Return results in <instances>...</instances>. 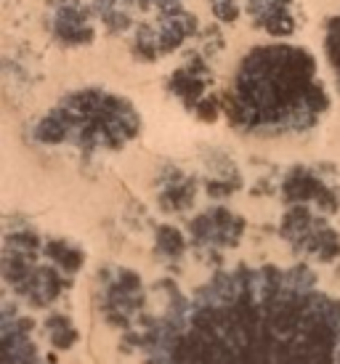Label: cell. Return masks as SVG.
Here are the masks:
<instances>
[{"label": "cell", "instance_id": "6da1fadb", "mask_svg": "<svg viewBox=\"0 0 340 364\" xmlns=\"http://www.w3.org/2000/svg\"><path fill=\"white\" fill-rule=\"evenodd\" d=\"M340 304L306 269L240 266L179 298L147 364H335Z\"/></svg>", "mask_w": 340, "mask_h": 364}, {"label": "cell", "instance_id": "5bb4252c", "mask_svg": "<svg viewBox=\"0 0 340 364\" xmlns=\"http://www.w3.org/2000/svg\"><path fill=\"white\" fill-rule=\"evenodd\" d=\"M211 9L221 21H237V14H240L237 0H211Z\"/></svg>", "mask_w": 340, "mask_h": 364}, {"label": "cell", "instance_id": "3957f363", "mask_svg": "<svg viewBox=\"0 0 340 364\" xmlns=\"http://www.w3.org/2000/svg\"><path fill=\"white\" fill-rule=\"evenodd\" d=\"M141 131L136 107L101 88L64 96L38 122L35 139L43 144H72L80 149H120Z\"/></svg>", "mask_w": 340, "mask_h": 364}, {"label": "cell", "instance_id": "9c48e42d", "mask_svg": "<svg viewBox=\"0 0 340 364\" xmlns=\"http://www.w3.org/2000/svg\"><path fill=\"white\" fill-rule=\"evenodd\" d=\"M213 80V70L211 64L202 59V56H191L186 64H181L179 70L168 77V88L170 93L184 102L189 109H197L200 102L208 99V88H211Z\"/></svg>", "mask_w": 340, "mask_h": 364}, {"label": "cell", "instance_id": "5b68a950", "mask_svg": "<svg viewBox=\"0 0 340 364\" xmlns=\"http://www.w3.org/2000/svg\"><path fill=\"white\" fill-rule=\"evenodd\" d=\"M282 237L295 247V253H303L314 261L330 263L340 255V237L330 223L322 221V215L306 208L292 205L282 218Z\"/></svg>", "mask_w": 340, "mask_h": 364}, {"label": "cell", "instance_id": "52a82bcc", "mask_svg": "<svg viewBox=\"0 0 340 364\" xmlns=\"http://www.w3.org/2000/svg\"><path fill=\"white\" fill-rule=\"evenodd\" d=\"M51 38L64 48H80L96 38L93 9L83 0H56L48 16Z\"/></svg>", "mask_w": 340, "mask_h": 364}, {"label": "cell", "instance_id": "9a60e30c", "mask_svg": "<svg viewBox=\"0 0 340 364\" xmlns=\"http://www.w3.org/2000/svg\"><path fill=\"white\" fill-rule=\"evenodd\" d=\"M99 3H117V6H168L179 0H99Z\"/></svg>", "mask_w": 340, "mask_h": 364}, {"label": "cell", "instance_id": "2e32d148", "mask_svg": "<svg viewBox=\"0 0 340 364\" xmlns=\"http://www.w3.org/2000/svg\"><path fill=\"white\" fill-rule=\"evenodd\" d=\"M335 364H340V346H338V359H335Z\"/></svg>", "mask_w": 340, "mask_h": 364}, {"label": "cell", "instance_id": "8992f818", "mask_svg": "<svg viewBox=\"0 0 340 364\" xmlns=\"http://www.w3.org/2000/svg\"><path fill=\"white\" fill-rule=\"evenodd\" d=\"M327 168H309V165H295L285 181L282 194L290 205H317L319 210L335 213L340 208V189L335 178H327Z\"/></svg>", "mask_w": 340, "mask_h": 364}, {"label": "cell", "instance_id": "7c38bea8", "mask_svg": "<svg viewBox=\"0 0 340 364\" xmlns=\"http://www.w3.org/2000/svg\"><path fill=\"white\" fill-rule=\"evenodd\" d=\"M96 14L101 16L107 32H112V35H120V32H125L130 27V16L122 11V6H117V3H99Z\"/></svg>", "mask_w": 340, "mask_h": 364}, {"label": "cell", "instance_id": "8fae6325", "mask_svg": "<svg viewBox=\"0 0 340 364\" xmlns=\"http://www.w3.org/2000/svg\"><path fill=\"white\" fill-rule=\"evenodd\" d=\"M324 53H327V61H330L332 72H335V80H338V88H340V14L327 21Z\"/></svg>", "mask_w": 340, "mask_h": 364}, {"label": "cell", "instance_id": "4fadbf2b", "mask_svg": "<svg viewBox=\"0 0 340 364\" xmlns=\"http://www.w3.org/2000/svg\"><path fill=\"white\" fill-rule=\"evenodd\" d=\"M184 247H186L184 237H181L173 226H162L160 234H157V250H162V253H168L176 258V255L184 253Z\"/></svg>", "mask_w": 340, "mask_h": 364}, {"label": "cell", "instance_id": "7a4b0ae2", "mask_svg": "<svg viewBox=\"0 0 340 364\" xmlns=\"http://www.w3.org/2000/svg\"><path fill=\"white\" fill-rule=\"evenodd\" d=\"M330 109V96L317 75L314 53L269 43L245 53L229 88L231 125L248 133H300Z\"/></svg>", "mask_w": 340, "mask_h": 364}, {"label": "cell", "instance_id": "30bf717a", "mask_svg": "<svg viewBox=\"0 0 340 364\" xmlns=\"http://www.w3.org/2000/svg\"><path fill=\"white\" fill-rule=\"evenodd\" d=\"M245 9L255 27L274 38H287L298 30L295 19V0H248Z\"/></svg>", "mask_w": 340, "mask_h": 364}, {"label": "cell", "instance_id": "ba28073f", "mask_svg": "<svg viewBox=\"0 0 340 364\" xmlns=\"http://www.w3.org/2000/svg\"><path fill=\"white\" fill-rule=\"evenodd\" d=\"M245 221L226 208H213L194 218L191 237L200 247H231L240 242Z\"/></svg>", "mask_w": 340, "mask_h": 364}, {"label": "cell", "instance_id": "277c9868", "mask_svg": "<svg viewBox=\"0 0 340 364\" xmlns=\"http://www.w3.org/2000/svg\"><path fill=\"white\" fill-rule=\"evenodd\" d=\"M197 16L181 9L179 3L160 6V14L147 21L130 43V53L139 61H157L173 53L197 32Z\"/></svg>", "mask_w": 340, "mask_h": 364}]
</instances>
